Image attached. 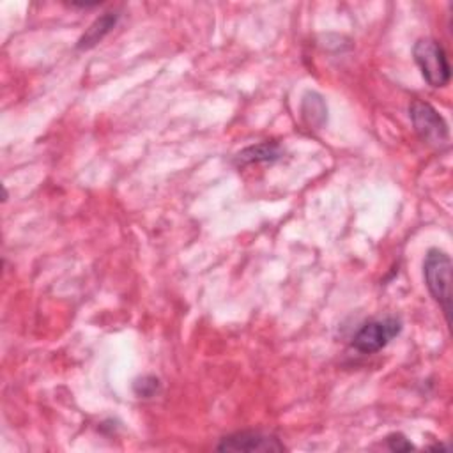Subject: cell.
Returning a JSON list of instances; mask_svg holds the SVG:
<instances>
[{
    "mask_svg": "<svg viewBox=\"0 0 453 453\" xmlns=\"http://www.w3.org/2000/svg\"><path fill=\"white\" fill-rule=\"evenodd\" d=\"M451 258L446 251L439 248H430L423 260V278L425 285L441 306L446 322L449 324L451 311Z\"/></svg>",
    "mask_w": 453,
    "mask_h": 453,
    "instance_id": "cell-1",
    "label": "cell"
},
{
    "mask_svg": "<svg viewBox=\"0 0 453 453\" xmlns=\"http://www.w3.org/2000/svg\"><path fill=\"white\" fill-rule=\"evenodd\" d=\"M412 57L421 71L423 80L434 87H446L451 80V67L448 62L446 50L434 37H421L412 46Z\"/></svg>",
    "mask_w": 453,
    "mask_h": 453,
    "instance_id": "cell-2",
    "label": "cell"
},
{
    "mask_svg": "<svg viewBox=\"0 0 453 453\" xmlns=\"http://www.w3.org/2000/svg\"><path fill=\"white\" fill-rule=\"evenodd\" d=\"M409 119L419 140L434 149H444L449 143V129L444 117L426 101L414 99L409 104Z\"/></svg>",
    "mask_w": 453,
    "mask_h": 453,
    "instance_id": "cell-3",
    "label": "cell"
},
{
    "mask_svg": "<svg viewBox=\"0 0 453 453\" xmlns=\"http://www.w3.org/2000/svg\"><path fill=\"white\" fill-rule=\"evenodd\" d=\"M402 331V320L388 315L365 322L352 336V347L361 354H375L382 350Z\"/></svg>",
    "mask_w": 453,
    "mask_h": 453,
    "instance_id": "cell-4",
    "label": "cell"
},
{
    "mask_svg": "<svg viewBox=\"0 0 453 453\" xmlns=\"http://www.w3.org/2000/svg\"><path fill=\"white\" fill-rule=\"evenodd\" d=\"M216 449L235 451V453H239V451L269 453V451H283L285 446L273 434H264L260 430H241V432H234V434L221 437Z\"/></svg>",
    "mask_w": 453,
    "mask_h": 453,
    "instance_id": "cell-5",
    "label": "cell"
},
{
    "mask_svg": "<svg viewBox=\"0 0 453 453\" xmlns=\"http://www.w3.org/2000/svg\"><path fill=\"white\" fill-rule=\"evenodd\" d=\"M283 156V149L278 142L274 140H267V142H260V143H253L248 145L244 149H241L234 161L239 166H246V165H257V163H274Z\"/></svg>",
    "mask_w": 453,
    "mask_h": 453,
    "instance_id": "cell-6",
    "label": "cell"
},
{
    "mask_svg": "<svg viewBox=\"0 0 453 453\" xmlns=\"http://www.w3.org/2000/svg\"><path fill=\"white\" fill-rule=\"evenodd\" d=\"M120 14L119 12H104L99 18H96L90 27L81 34V37L76 42V50H90L97 42H101L117 25Z\"/></svg>",
    "mask_w": 453,
    "mask_h": 453,
    "instance_id": "cell-7",
    "label": "cell"
},
{
    "mask_svg": "<svg viewBox=\"0 0 453 453\" xmlns=\"http://www.w3.org/2000/svg\"><path fill=\"white\" fill-rule=\"evenodd\" d=\"M301 115L310 127L320 129L327 120V106L324 97L317 92H306L301 103Z\"/></svg>",
    "mask_w": 453,
    "mask_h": 453,
    "instance_id": "cell-8",
    "label": "cell"
},
{
    "mask_svg": "<svg viewBox=\"0 0 453 453\" xmlns=\"http://www.w3.org/2000/svg\"><path fill=\"white\" fill-rule=\"evenodd\" d=\"M161 382L156 375H143L133 382V391L140 398H152L159 393Z\"/></svg>",
    "mask_w": 453,
    "mask_h": 453,
    "instance_id": "cell-9",
    "label": "cell"
},
{
    "mask_svg": "<svg viewBox=\"0 0 453 453\" xmlns=\"http://www.w3.org/2000/svg\"><path fill=\"white\" fill-rule=\"evenodd\" d=\"M386 444L391 451H409L414 449V444L400 432H393L386 437Z\"/></svg>",
    "mask_w": 453,
    "mask_h": 453,
    "instance_id": "cell-10",
    "label": "cell"
}]
</instances>
